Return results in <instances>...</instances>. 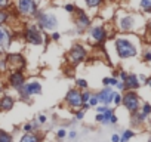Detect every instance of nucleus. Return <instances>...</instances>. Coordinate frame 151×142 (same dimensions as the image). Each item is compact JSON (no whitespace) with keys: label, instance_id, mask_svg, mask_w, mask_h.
<instances>
[{"label":"nucleus","instance_id":"30","mask_svg":"<svg viewBox=\"0 0 151 142\" xmlns=\"http://www.w3.org/2000/svg\"><path fill=\"white\" fill-rule=\"evenodd\" d=\"M113 102H114L116 105H120V104H122V93H119V92H114Z\"/></svg>","mask_w":151,"mask_h":142},{"label":"nucleus","instance_id":"16","mask_svg":"<svg viewBox=\"0 0 151 142\" xmlns=\"http://www.w3.org/2000/svg\"><path fill=\"white\" fill-rule=\"evenodd\" d=\"M12 42V33L3 27V25H0V47H8Z\"/></svg>","mask_w":151,"mask_h":142},{"label":"nucleus","instance_id":"15","mask_svg":"<svg viewBox=\"0 0 151 142\" xmlns=\"http://www.w3.org/2000/svg\"><path fill=\"white\" fill-rule=\"evenodd\" d=\"M123 83H124V90H138L141 87V82H139L138 76L133 73L127 74V77L123 80Z\"/></svg>","mask_w":151,"mask_h":142},{"label":"nucleus","instance_id":"10","mask_svg":"<svg viewBox=\"0 0 151 142\" xmlns=\"http://www.w3.org/2000/svg\"><path fill=\"white\" fill-rule=\"evenodd\" d=\"M65 104L73 108H79L82 105V92L80 89H70L65 95Z\"/></svg>","mask_w":151,"mask_h":142},{"label":"nucleus","instance_id":"17","mask_svg":"<svg viewBox=\"0 0 151 142\" xmlns=\"http://www.w3.org/2000/svg\"><path fill=\"white\" fill-rule=\"evenodd\" d=\"M15 105V101L9 95H3L0 98V111H11Z\"/></svg>","mask_w":151,"mask_h":142},{"label":"nucleus","instance_id":"42","mask_svg":"<svg viewBox=\"0 0 151 142\" xmlns=\"http://www.w3.org/2000/svg\"><path fill=\"white\" fill-rule=\"evenodd\" d=\"M111 142H120V135L114 133V135L111 136Z\"/></svg>","mask_w":151,"mask_h":142},{"label":"nucleus","instance_id":"28","mask_svg":"<svg viewBox=\"0 0 151 142\" xmlns=\"http://www.w3.org/2000/svg\"><path fill=\"white\" fill-rule=\"evenodd\" d=\"M88 104H89L91 107H96V105L99 104V101H98V95H96V93H95V95L92 93L91 98H89V102H88Z\"/></svg>","mask_w":151,"mask_h":142},{"label":"nucleus","instance_id":"33","mask_svg":"<svg viewBox=\"0 0 151 142\" xmlns=\"http://www.w3.org/2000/svg\"><path fill=\"white\" fill-rule=\"evenodd\" d=\"M6 70H8V67H6V59L2 58V59H0V73H3V71H6Z\"/></svg>","mask_w":151,"mask_h":142},{"label":"nucleus","instance_id":"46","mask_svg":"<svg viewBox=\"0 0 151 142\" xmlns=\"http://www.w3.org/2000/svg\"><path fill=\"white\" fill-rule=\"evenodd\" d=\"M148 28H150V30H151V21H150V22H148Z\"/></svg>","mask_w":151,"mask_h":142},{"label":"nucleus","instance_id":"24","mask_svg":"<svg viewBox=\"0 0 151 142\" xmlns=\"http://www.w3.org/2000/svg\"><path fill=\"white\" fill-rule=\"evenodd\" d=\"M76 85H77V89H82V90H86L89 87V85L85 79H77L76 80Z\"/></svg>","mask_w":151,"mask_h":142},{"label":"nucleus","instance_id":"44","mask_svg":"<svg viewBox=\"0 0 151 142\" xmlns=\"http://www.w3.org/2000/svg\"><path fill=\"white\" fill-rule=\"evenodd\" d=\"M145 85H147V86H148V87L151 89V77H148V79L145 80Z\"/></svg>","mask_w":151,"mask_h":142},{"label":"nucleus","instance_id":"5","mask_svg":"<svg viewBox=\"0 0 151 142\" xmlns=\"http://www.w3.org/2000/svg\"><path fill=\"white\" fill-rule=\"evenodd\" d=\"M37 22L39 25L46 30V31H53L56 27H58V19L53 14H49V12H42V14H37Z\"/></svg>","mask_w":151,"mask_h":142},{"label":"nucleus","instance_id":"27","mask_svg":"<svg viewBox=\"0 0 151 142\" xmlns=\"http://www.w3.org/2000/svg\"><path fill=\"white\" fill-rule=\"evenodd\" d=\"M85 2H86V5L89 8H98L102 3V0H85Z\"/></svg>","mask_w":151,"mask_h":142},{"label":"nucleus","instance_id":"47","mask_svg":"<svg viewBox=\"0 0 151 142\" xmlns=\"http://www.w3.org/2000/svg\"><path fill=\"white\" fill-rule=\"evenodd\" d=\"M148 124H150V129H151V120H150V123H148Z\"/></svg>","mask_w":151,"mask_h":142},{"label":"nucleus","instance_id":"35","mask_svg":"<svg viewBox=\"0 0 151 142\" xmlns=\"http://www.w3.org/2000/svg\"><path fill=\"white\" fill-rule=\"evenodd\" d=\"M83 117H85V110H79L77 113H76V120H83Z\"/></svg>","mask_w":151,"mask_h":142},{"label":"nucleus","instance_id":"13","mask_svg":"<svg viewBox=\"0 0 151 142\" xmlns=\"http://www.w3.org/2000/svg\"><path fill=\"white\" fill-rule=\"evenodd\" d=\"M25 83V76H24V73L21 70H17V71H12V73L9 74V77H8V85L11 86V87H14L15 90L19 87V86H22Z\"/></svg>","mask_w":151,"mask_h":142},{"label":"nucleus","instance_id":"38","mask_svg":"<svg viewBox=\"0 0 151 142\" xmlns=\"http://www.w3.org/2000/svg\"><path fill=\"white\" fill-rule=\"evenodd\" d=\"M9 5H11L9 0H0V9H6Z\"/></svg>","mask_w":151,"mask_h":142},{"label":"nucleus","instance_id":"4","mask_svg":"<svg viewBox=\"0 0 151 142\" xmlns=\"http://www.w3.org/2000/svg\"><path fill=\"white\" fill-rule=\"evenodd\" d=\"M86 58H88V50H86V47H85L83 44H80V43H76V44L70 49V52L67 53V59H68V62H70L71 65H77V64L83 62Z\"/></svg>","mask_w":151,"mask_h":142},{"label":"nucleus","instance_id":"11","mask_svg":"<svg viewBox=\"0 0 151 142\" xmlns=\"http://www.w3.org/2000/svg\"><path fill=\"white\" fill-rule=\"evenodd\" d=\"M74 25L77 28V33H83L91 27V19L83 11H77V15L74 18Z\"/></svg>","mask_w":151,"mask_h":142},{"label":"nucleus","instance_id":"41","mask_svg":"<svg viewBox=\"0 0 151 142\" xmlns=\"http://www.w3.org/2000/svg\"><path fill=\"white\" fill-rule=\"evenodd\" d=\"M114 87H117L119 90H124V83H123L122 80H119V82H117V85H116Z\"/></svg>","mask_w":151,"mask_h":142},{"label":"nucleus","instance_id":"37","mask_svg":"<svg viewBox=\"0 0 151 142\" xmlns=\"http://www.w3.org/2000/svg\"><path fill=\"white\" fill-rule=\"evenodd\" d=\"M24 132H34V126H33V123H27V124H24Z\"/></svg>","mask_w":151,"mask_h":142},{"label":"nucleus","instance_id":"40","mask_svg":"<svg viewBox=\"0 0 151 142\" xmlns=\"http://www.w3.org/2000/svg\"><path fill=\"white\" fill-rule=\"evenodd\" d=\"M67 136H68L70 139H76V138H77V132H76V130H70V132L67 133Z\"/></svg>","mask_w":151,"mask_h":142},{"label":"nucleus","instance_id":"3","mask_svg":"<svg viewBox=\"0 0 151 142\" xmlns=\"http://www.w3.org/2000/svg\"><path fill=\"white\" fill-rule=\"evenodd\" d=\"M122 104L130 114L136 113L141 107V99L136 90H124V93L122 95Z\"/></svg>","mask_w":151,"mask_h":142},{"label":"nucleus","instance_id":"31","mask_svg":"<svg viewBox=\"0 0 151 142\" xmlns=\"http://www.w3.org/2000/svg\"><path fill=\"white\" fill-rule=\"evenodd\" d=\"M65 136H67V130L65 129H58L56 130V138L58 139H64Z\"/></svg>","mask_w":151,"mask_h":142},{"label":"nucleus","instance_id":"25","mask_svg":"<svg viewBox=\"0 0 151 142\" xmlns=\"http://www.w3.org/2000/svg\"><path fill=\"white\" fill-rule=\"evenodd\" d=\"M141 9L144 12H151V0H141Z\"/></svg>","mask_w":151,"mask_h":142},{"label":"nucleus","instance_id":"45","mask_svg":"<svg viewBox=\"0 0 151 142\" xmlns=\"http://www.w3.org/2000/svg\"><path fill=\"white\" fill-rule=\"evenodd\" d=\"M147 142H151V136H148V138H147Z\"/></svg>","mask_w":151,"mask_h":142},{"label":"nucleus","instance_id":"20","mask_svg":"<svg viewBox=\"0 0 151 142\" xmlns=\"http://www.w3.org/2000/svg\"><path fill=\"white\" fill-rule=\"evenodd\" d=\"M133 136H135V132L130 130V129H127V130H124V132L122 133V136H120V142H129Z\"/></svg>","mask_w":151,"mask_h":142},{"label":"nucleus","instance_id":"36","mask_svg":"<svg viewBox=\"0 0 151 142\" xmlns=\"http://www.w3.org/2000/svg\"><path fill=\"white\" fill-rule=\"evenodd\" d=\"M65 11H67L68 14H74V12H76V6L71 5V3H68V5H65Z\"/></svg>","mask_w":151,"mask_h":142},{"label":"nucleus","instance_id":"19","mask_svg":"<svg viewBox=\"0 0 151 142\" xmlns=\"http://www.w3.org/2000/svg\"><path fill=\"white\" fill-rule=\"evenodd\" d=\"M43 138L39 133H33V132H27L25 135H22L19 138V142H42Z\"/></svg>","mask_w":151,"mask_h":142},{"label":"nucleus","instance_id":"2","mask_svg":"<svg viewBox=\"0 0 151 142\" xmlns=\"http://www.w3.org/2000/svg\"><path fill=\"white\" fill-rule=\"evenodd\" d=\"M17 90H18L21 99H24V101L28 102L31 96L42 93V85H40L39 80H31V82H28V83L25 82V83H24L22 86H19Z\"/></svg>","mask_w":151,"mask_h":142},{"label":"nucleus","instance_id":"22","mask_svg":"<svg viewBox=\"0 0 151 142\" xmlns=\"http://www.w3.org/2000/svg\"><path fill=\"white\" fill-rule=\"evenodd\" d=\"M117 82H119V79L117 77H104L102 79V85L104 86H111V87H114L116 85H117Z\"/></svg>","mask_w":151,"mask_h":142},{"label":"nucleus","instance_id":"43","mask_svg":"<svg viewBox=\"0 0 151 142\" xmlns=\"http://www.w3.org/2000/svg\"><path fill=\"white\" fill-rule=\"evenodd\" d=\"M61 39V34L59 33H53L52 34V40H59Z\"/></svg>","mask_w":151,"mask_h":142},{"label":"nucleus","instance_id":"9","mask_svg":"<svg viewBox=\"0 0 151 142\" xmlns=\"http://www.w3.org/2000/svg\"><path fill=\"white\" fill-rule=\"evenodd\" d=\"M89 37H91V42L93 44H102L107 40L108 33H107L105 27L95 25V27H89Z\"/></svg>","mask_w":151,"mask_h":142},{"label":"nucleus","instance_id":"14","mask_svg":"<svg viewBox=\"0 0 151 142\" xmlns=\"http://www.w3.org/2000/svg\"><path fill=\"white\" fill-rule=\"evenodd\" d=\"M98 95V101L102 105H110L113 102V96H114V90L111 89V86H104V89L101 92L96 93Z\"/></svg>","mask_w":151,"mask_h":142},{"label":"nucleus","instance_id":"26","mask_svg":"<svg viewBox=\"0 0 151 142\" xmlns=\"http://www.w3.org/2000/svg\"><path fill=\"white\" fill-rule=\"evenodd\" d=\"M8 19H9V12H6L5 9H0V25H3Z\"/></svg>","mask_w":151,"mask_h":142},{"label":"nucleus","instance_id":"1","mask_svg":"<svg viewBox=\"0 0 151 142\" xmlns=\"http://www.w3.org/2000/svg\"><path fill=\"white\" fill-rule=\"evenodd\" d=\"M114 47H116V53H117L119 58H122V59L135 58V56L138 55V52H139L138 46H136L132 40L126 39V37H119V39H116Z\"/></svg>","mask_w":151,"mask_h":142},{"label":"nucleus","instance_id":"34","mask_svg":"<svg viewBox=\"0 0 151 142\" xmlns=\"http://www.w3.org/2000/svg\"><path fill=\"white\" fill-rule=\"evenodd\" d=\"M95 108H96V113L102 114V113H105V111L108 110V105H96Z\"/></svg>","mask_w":151,"mask_h":142},{"label":"nucleus","instance_id":"18","mask_svg":"<svg viewBox=\"0 0 151 142\" xmlns=\"http://www.w3.org/2000/svg\"><path fill=\"white\" fill-rule=\"evenodd\" d=\"M147 115H144L139 110L136 111V113H132V126H135V127H138V126H142L145 121H147Z\"/></svg>","mask_w":151,"mask_h":142},{"label":"nucleus","instance_id":"6","mask_svg":"<svg viewBox=\"0 0 151 142\" xmlns=\"http://www.w3.org/2000/svg\"><path fill=\"white\" fill-rule=\"evenodd\" d=\"M24 39H25L27 43L36 44V46H39V44L43 43V36H42L40 30L37 28V25H34V24H30L28 27H25V30H24Z\"/></svg>","mask_w":151,"mask_h":142},{"label":"nucleus","instance_id":"29","mask_svg":"<svg viewBox=\"0 0 151 142\" xmlns=\"http://www.w3.org/2000/svg\"><path fill=\"white\" fill-rule=\"evenodd\" d=\"M91 92L86 89V90H83L82 92V104H86V102H89V98H91Z\"/></svg>","mask_w":151,"mask_h":142},{"label":"nucleus","instance_id":"23","mask_svg":"<svg viewBox=\"0 0 151 142\" xmlns=\"http://www.w3.org/2000/svg\"><path fill=\"white\" fill-rule=\"evenodd\" d=\"M139 111H141L144 115L150 117V115H151V104H150V102H144V104L139 107Z\"/></svg>","mask_w":151,"mask_h":142},{"label":"nucleus","instance_id":"12","mask_svg":"<svg viewBox=\"0 0 151 142\" xmlns=\"http://www.w3.org/2000/svg\"><path fill=\"white\" fill-rule=\"evenodd\" d=\"M135 27H136V18L133 15H124L119 19V30L123 33L133 31Z\"/></svg>","mask_w":151,"mask_h":142},{"label":"nucleus","instance_id":"21","mask_svg":"<svg viewBox=\"0 0 151 142\" xmlns=\"http://www.w3.org/2000/svg\"><path fill=\"white\" fill-rule=\"evenodd\" d=\"M0 142H14V136L6 130H0Z\"/></svg>","mask_w":151,"mask_h":142},{"label":"nucleus","instance_id":"7","mask_svg":"<svg viewBox=\"0 0 151 142\" xmlns=\"http://www.w3.org/2000/svg\"><path fill=\"white\" fill-rule=\"evenodd\" d=\"M17 9H18L19 15H22V16H36L39 14L37 3L34 0H18Z\"/></svg>","mask_w":151,"mask_h":142},{"label":"nucleus","instance_id":"8","mask_svg":"<svg viewBox=\"0 0 151 142\" xmlns=\"http://www.w3.org/2000/svg\"><path fill=\"white\" fill-rule=\"evenodd\" d=\"M6 59V67L8 70H12V71H17V70H21L25 67V58L21 55V53H8L5 56Z\"/></svg>","mask_w":151,"mask_h":142},{"label":"nucleus","instance_id":"32","mask_svg":"<svg viewBox=\"0 0 151 142\" xmlns=\"http://www.w3.org/2000/svg\"><path fill=\"white\" fill-rule=\"evenodd\" d=\"M142 58H144L145 62H150L151 64V50H145L144 55H142Z\"/></svg>","mask_w":151,"mask_h":142},{"label":"nucleus","instance_id":"39","mask_svg":"<svg viewBox=\"0 0 151 142\" xmlns=\"http://www.w3.org/2000/svg\"><path fill=\"white\" fill-rule=\"evenodd\" d=\"M37 120H39V123H40V124H46V121H47V117H46L45 114H40Z\"/></svg>","mask_w":151,"mask_h":142}]
</instances>
